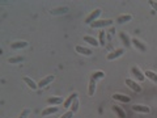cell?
<instances>
[{
    "mask_svg": "<svg viewBox=\"0 0 157 118\" xmlns=\"http://www.w3.org/2000/svg\"><path fill=\"white\" fill-rule=\"evenodd\" d=\"M101 13H102V9L101 8H97L94 9V11H92L89 14H88V17L85 18V24H92V22H94L98 20V17L101 16Z\"/></svg>",
    "mask_w": 157,
    "mask_h": 118,
    "instance_id": "cell-1",
    "label": "cell"
},
{
    "mask_svg": "<svg viewBox=\"0 0 157 118\" xmlns=\"http://www.w3.org/2000/svg\"><path fill=\"white\" fill-rule=\"evenodd\" d=\"M114 22L113 20H97V21H94V22H92L90 24V28H93V29H98V28H106V26H110L111 24Z\"/></svg>",
    "mask_w": 157,
    "mask_h": 118,
    "instance_id": "cell-2",
    "label": "cell"
},
{
    "mask_svg": "<svg viewBox=\"0 0 157 118\" xmlns=\"http://www.w3.org/2000/svg\"><path fill=\"white\" fill-rule=\"evenodd\" d=\"M123 54H124V49H117V50H114V51H111V53L107 54L106 59H107V61H114V59L121 58Z\"/></svg>",
    "mask_w": 157,
    "mask_h": 118,
    "instance_id": "cell-3",
    "label": "cell"
},
{
    "mask_svg": "<svg viewBox=\"0 0 157 118\" xmlns=\"http://www.w3.org/2000/svg\"><path fill=\"white\" fill-rule=\"evenodd\" d=\"M126 85H127V87H130L131 89L134 91V92H136V93H140V92H141V87L137 84L136 81L131 80V79H126Z\"/></svg>",
    "mask_w": 157,
    "mask_h": 118,
    "instance_id": "cell-4",
    "label": "cell"
},
{
    "mask_svg": "<svg viewBox=\"0 0 157 118\" xmlns=\"http://www.w3.org/2000/svg\"><path fill=\"white\" fill-rule=\"evenodd\" d=\"M131 45L134 46V47H136L137 50L143 51V53L147 50V45H144V43L141 42L140 39H137V38H132V39H131Z\"/></svg>",
    "mask_w": 157,
    "mask_h": 118,
    "instance_id": "cell-5",
    "label": "cell"
},
{
    "mask_svg": "<svg viewBox=\"0 0 157 118\" xmlns=\"http://www.w3.org/2000/svg\"><path fill=\"white\" fill-rule=\"evenodd\" d=\"M131 72H132V75H134L137 80L139 81H144V79H145V76H144V72H141L140 70H139V67H136V66H134L131 68Z\"/></svg>",
    "mask_w": 157,
    "mask_h": 118,
    "instance_id": "cell-6",
    "label": "cell"
},
{
    "mask_svg": "<svg viewBox=\"0 0 157 118\" xmlns=\"http://www.w3.org/2000/svg\"><path fill=\"white\" fill-rule=\"evenodd\" d=\"M63 97H58V96H54V97H48L47 98V104L48 105H52V106H58L63 104Z\"/></svg>",
    "mask_w": 157,
    "mask_h": 118,
    "instance_id": "cell-7",
    "label": "cell"
},
{
    "mask_svg": "<svg viewBox=\"0 0 157 118\" xmlns=\"http://www.w3.org/2000/svg\"><path fill=\"white\" fill-rule=\"evenodd\" d=\"M54 80H55V76H54V75H48V76H46V77H43L42 80L38 83V88H43V87H46V85L50 84V83H52Z\"/></svg>",
    "mask_w": 157,
    "mask_h": 118,
    "instance_id": "cell-8",
    "label": "cell"
},
{
    "mask_svg": "<svg viewBox=\"0 0 157 118\" xmlns=\"http://www.w3.org/2000/svg\"><path fill=\"white\" fill-rule=\"evenodd\" d=\"M76 53L80 54V55H85V57H90L92 55V50H90V49L84 47V46H80V45L76 46Z\"/></svg>",
    "mask_w": 157,
    "mask_h": 118,
    "instance_id": "cell-9",
    "label": "cell"
},
{
    "mask_svg": "<svg viewBox=\"0 0 157 118\" xmlns=\"http://www.w3.org/2000/svg\"><path fill=\"white\" fill-rule=\"evenodd\" d=\"M77 96H78V95H77V92H73V93H71V95L68 96L67 100H66L64 102H63V106H64L66 109H70L71 105H72V102H73V100H75V98H76Z\"/></svg>",
    "mask_w": 157,
    "mask_h": 118,
    "instance_id": "cell-10",
    "label": "cell"
},
{
    "mask_svg": "<svg viewBox=\"0 0 157 118\" xmlns=\"http://www.w3.org/2000/svg\"><path fill=\"white\" fill-rule=\"evenodd\" d=\"M28 45L29 43L26 41H16V42H13L11 45V49H13V50H20V49L28 47Z\"/></svg>",
    "mask_w": 157,
    "mask_h": 118,
    "instance_id": "cell-11",
    "label": "cell"
},
{
    "mask_svg": "<svg viewBox=\"0 0 157 118\" xmlns=\"http://www.w3.org/2000/svg\"><path fill=\"white\" fill-rule=\"evenodd\" d=\"M132 110L137 112V113H149L151 112V108L147 106V105H134L132 106Z\"/></svg>",
    "mask_w": 157,
    "mask_h": 118,
    "instance_id": "cell-12",
    "label": "cell"
},
{
    "mask_svg": "<svg viewBox=\"0 0 157 118\" xmlns=\"http://www.w3.org/2000/svg\"><path fill=\"white\" fill-rule=\"evenodd\" d=\"M22 80L26 83V85H28L29 88H30V89H33V91H37V89H38V84H36V81L32 80L30 77L24 76V77H22Z\"/></svg>",
    "mask_w": 157,
    "mask_h": 118,
    "instance_id": "cell-13",
    "label": "cell"
},
{
    "mask_svg": "<svg viewBox=\"0 0 157 118\" xmlns=\"http://www.w3.org/2000/svg\"><path fill=\"white\" fill-rule=\"evenodd\" d=\"M113 98L118 101H122V102H130L131 101V97L128 96H124V95H119V93H114L113 95Z\"/></svg>",
    "mask_w": 157,
    "mask_h": 118,
    "instance_id": "cell-14",
    "label": "cell"
},
{
    "mask_svg": "<svg viewBox=\"0 0 157 118\" xmlns=\"http://www.w3.org/2000/svg\"><path fill=\"white\" fill-rule=\"evenodd\" d=\"M59 108L56 106H52V108H46V109L42 110V116L46 117V116H50V114H55V113H58Z\"/></svg>",
    "mask_w": 157,
    "mask_h": 118,
    "instance_id": "cell-15",
    "label": "cell"
},
{
    "mask_svg": "<svg viewBox=\"0 0 157 118\" xmlns=\"http://www.w3.org/2000/svg\"><path fill=\"white\" fill-rule=\"evenodd\" d=\"M132 20V16L131 14H123V16H119L117 18V24H126V22H128V21H131Z\"/></svg>",
    "mask_w": 157,
    "mask_h": 118,
    "instance_id": "cell-16",
    "label": "cell"
},
{
    "mask_svg": "<svg viewBox=\"0 0 157 118\" xmlns=\"http://www.w3.org/2000/svg\"><path fill=\"white\" fill-rule=\"evenodd\" d=\"M70 11L68 7H60V8H55V9H51V14H64Z\"/></svg>",
    "mask_w": 157,
    "mask_h": 118,
    "instance_id": "cell-17",
    "label": "cell"
},
{
    "mask_svg": "<svg viewBox=\"0 0 157 118\" xmlns=\"http://www.w3.org/2000/svg\"><path fill=\"white\" fill-rule=\"evenodd\" d=\"M144 76H147V77L149 79V80H152L153 83H156V84H157V73H156V72L147 70V71L144 72Z\"/></svg>",
    "mask_w": 157,
    "mask_h": 118,
    "instance_id": "cell-18",
    "label": "cell"
},
{
    "mask_svg": "<svg viewBox=\"0 0 157 118\" xmlns=\"http://www.w3.org/2000/svg\"><path fill=\"white\" fill-rule=\"evenodd\" d=\"M94 92H96V80L90 79L89 87H88V95H89V96H94Z\"/></svg>",
    "mask_w": 157,
    "mask_h": 118,
    "instance_id": "cell-19",
    "label": "cell"
},
{
    "mask_svg": "<svg viewBox=\"0 0 157 118\" xmlns=\"http://www.w3.org/2000/svg\"><path fill=\"white\" fill-rule=\"evenodd\" d=\"M119 37L122 38V41H123V45H126V46H131V39L128 38V36H127L124 32H121V33H119Z\"/></svg>",
    "mask_w": 157,
    "mask_h": 118,
    "instance_id": "cell-20",
    "label": "cell"
},
{
    "mask_svg": "<svg viewBox=\"0 0 157 118\" xmlns=\"http://www.w3.org/2000/svg\"><path fill=\"white\" fill-rule=\"evenodd\" d=\"M84 41L85 42H88L89 45H92V46H94V47H98L100 45H98V41L96 38H93V37H89V36H85L84 37Z\"/></svg>",
    "mask_w": 157,
    "mask_h": 118,
    "instance_id": "cell-21",
    "label": "cell"
},
{
    "mask_svg": "<svg viewBox=\"0 0 157 118\" xmlns=\"http://www.w3.org/2000/svg\"><path fill=\"white\" fill-rule=\"evenodd\" d=\"M98 37H100V46H105L106 43V33L105 30H101L98 33Z\"/></svg>",
    "mask_w": 157,
    "mask_h": 118,
    "instance_id": "cell-22",
    "label": "cell"
},
{
    "mask_svg": "<svg viewBox=\"0 0 157 118\" xmlns=\"http://www.w3.org/2000/svg\"><path fill=\"white\" fill-rule=\"evenodd\" d=\"M70 110L73 112V113H77V110H78V100H77V97L75 98V100H73L72 105H71V108H70Z\"/></svg>",
    "mask_w": 157,
    "mask_h": 118,
    "instance_id": "cell-23",
    "label": "cell"
},
{
    "mask_svg": "<svg viewBox=\"0 0 157 118\" xmlns=\"http://www.w3.org/2000/svg\"><path fill=\"white\" fill-rule=\"evenodd\" d=\"M104 76H105V73L102 71H97V72H93L92 79H93V80H98V79H102Z\"/></svg>",
    "mask_w": 157,
    "mask_h": 118,
    "instance_id": "cell-24",
    "label": "cell"
},
{
    "mask_svg": "<svg viewBox=\"0 0 157 118\" xmlns=\"http://www.w3.org/2000/svg\"><path fill=\"white\" fill-rule=\"evenodd\" d=\"M22 61H24L22 57H14V58H9L8 59L9 63H20V62H22Z\"/></svg>",
    "mask_w": 157,
    "mask_h": 118,
    "instance_id": "cell-25",
    "label": "cell"
},
{
    "mask_svg": "<svg viewBox=\"0 0 157 118\" xmlns=\"http://www.w3.org/2000/svg\"><path fill=\"white\" fill-rule=\"evenodd\" d=\"M29 114H30V109H24V110H22V113L20 114V117H18V118H28V117H29Z\"/></svg>",
    "mask_w": 157,
    "mask_h": 118,
    "instance_id": "cell-26",
    "label": "cell"
},
{
    "mask_svg": "<svg viewBox=\"0 0 157 118\" xmlns=\"http://www.w3.org/2000/svg\"><path fill=\"white\" fill-rule=\"evenodd\" d=\"M73 114H75V113H73V112L68 110V112H67V113H64V114H63L60 118H72V117H73Z\"/></svg>",
    "mask_w": 157,
    "mask_h": 118,
    "instance_id": "cell-27",
    "label": "cell"
},
{
    "mask_svg": "<svg viewBox=\"0 0 157 118\" xmlns=\"http://www.w3.org/2000/svg\"><path fill=\"white\" fill-rule=\"evenodd\" d=\"M114 110L118 113V114H119V117H121V118H124V113L119 109V106H114Z\"/></svg>",
    "mask_w": 157,
    "mask_h": 118,
    "instance_id": "cell-28",
    "label": "cell"
},
{
    "mask_svg": "<svg viewBox=\"0 0 157 118\" xmlns=\"http://www.w3.org/2000/svg\"><path fill=\"white\" fill-rule=\"evenodd\" d=\"M149 4H151V7L155 9V12H157V2H155V0H149Z\"/></svg>",
    "mask_w": 157,
    "mask_h": 118,
    "instance_id": "cell-29",
    "label": "cell"
}]
</instances>
